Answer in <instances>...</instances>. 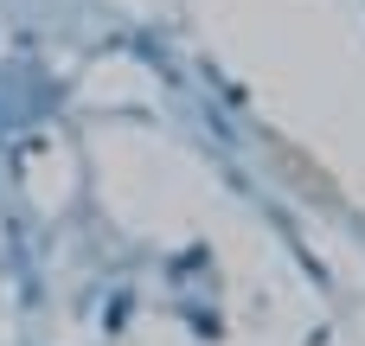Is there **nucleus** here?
I'll return each instance as SVG.
<instances>
[{"label": "nucleus", "instance_id": "obj_1", "mask_svg": "<svg viewBox=\"0 0 365 346\" xmlns=\"http://www.w3.org/2000/svg\"><path fill=\"white\" fill-rule=\"evenodd\" d=\"M276 154H282V167H289V180H295V186H314L321 199H334V180H321V167H314L308 154H295V148H282V141H276Z\"/></svg>", "mask_w": 365, "mask_h": 346}]
</instances>
